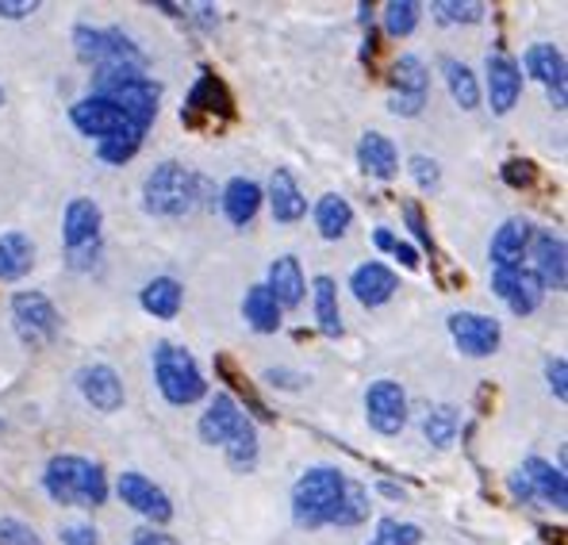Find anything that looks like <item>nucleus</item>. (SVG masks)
I'll list each match as a JSON object with an SVG mask.
<instances>
[{
	"label": "nucleus",
	"mask_w": 568,
	"mask_h": 545,
	"mask_svg": "<svg viewBox=\"0 0 568 545\" xmlns=\"http://www.w3.org/2000/svg\"><path fill=\"white\" fill-rule=\"evenodd\" d=\"M523 97V70L515 58L488 54V104L496 115H507Z\"/></svg>",
	"instance_id": "a211bd4d"
},
{
	"label": "nucleus",
	"mask_w": 568,
	"mask_h": 545,
	"mask_svg": "<svg viewBox=\"0 0 568 545\" xmlns=\"http://www.w3.org/2000/svg\"><path fill=\"white\" fill-rule=\"evenodd\" d=\"M270 208L277 223H296L307 215V196L300 192L296 178L288 170H273L270 178Z\"/></svg>",
	"instance_id": "bb28decb"
},
{
	"label": "nucleus",
	"mask_w": 568,
	"mask_h": 545,
	"mask_svg": "<svg viewBox=\"0 0 568 545\" xmlns=\"http://www.w3.org/2000/svg\"><path fill=\"white\" fill-rule=\"evenodd\" d=\"M223 454H227V465L235 468V473H250V468L257 465V454H262V446H257V431L254 423H246L235 438L223 446Z\"/></svg>",
	"instance_id": "c9c22d12"
},
{
	"label": "nucleus",
	"mask_w": 568,
	"mask_h": 545,
	"mask_svg": "<svg viewBox=\"0 0 568 545\" xmlns=\"http://www.w3.org/2000/svg\"><path fill=\"white\" fill-rule=\"evenodd\" d=\"M262 200H265V189L257 181L231 178L227 184H223L220 204H223V215H227V220L235 223V228H246V223H254V215H257V208H262Z\"/></svg>",
	"instance_id": "b1692460"
},
{
	"label": "nucleus",
	"mask_w": 568,
	"mask_h": 545,
	"mask_svg": "<svg viewBox=\"0 0 568 545\" xmlns=\"http://www.w3.org/2000/svg\"><path fill=\"white\" fill-rule=\"evenodd\" d=\"M200 204H212V184L181 162H162L142 181V208L158 220H181Z\"/></svg>",
	"instance_id": "f257e3e1"
},
{
	"label": "nucleus",
	"mask_w": 568,
	"mask_h": 545,
	"mask_svg": "<svg viewBox=\"0 0 568 545\" xmlns=\"http://www.w3.org/2000/svg\"><path fill=\"white\" fill-rule=\"evenodd\" d=\"M511 496L519 499V503H534V496H530V484H526V476L523 473H511Z\"/></svg>",
	"instance_id": "8fccbe9b"
},
{
	"label": "nucleus",
	"mask_w": 568,
	"mask_h": 545,
	"mask_svg": "<svg viewBox=\"0 0 568 545\" xmlns=\"http://www.w3.org/2000/svg\"><path fill=\"white\" fill-rule=\"evenodd\" d=\"M47 496L62 507H104L108 503V476L97 461L78 454H58L47 461L43 473Z\"/></svg>",
	"instance_id": "f03ea898"
},
{
	"label": "nucleus",
	"mask_w": 568,
	"mask_h": 545,
	"mask_svg": "<svg viewBox=\"0 0 568 545\" xmlns=\"http://www.w3.org/2000/svg\"><path fill=\"white\" fill-rule=\"evenodd\" d=\"M504 181L511 184V189H526V184H534V165L511 158V162H504Z\"/></svg>",
	"instance_id": "37998d69"
},
{
	"label": "nucleus",
	"mask_w": 568,
	"mask_h": 545,
	"mask_svg": "<svg viewBox=\"0 0 568 545\" xmlns=\"http://www.w3.org/2000/svg\"><path fill=\"white\" fill-rule=\"evenodd\" d=\"M442 78H446L449 97H454L457 108H465V112L480 108V81H476V73L469 65L457 62V58H442Z\"/></svg>",
	"instance_id": "7c9ffc66"
},
{
	"label": "nucleus",
	"mask_w": 568,
	"mask_h": 545,
	"mask_svg": "<svg viewBox=\"0 0 568 545\" xmlns=\"http://www.w3.org/2000/svg\"><path fill=\"white\" fill-rule=\"evenodd\" d=\"M423 531L415 523H399V518H381L377 534H373L369 545H419Z\"/></svg>",
	"instance_id": "4c0bfd02"
},
{
	"label": "nucleus",
	"mask_w": 568,
	"mask_h": 545,
	"mask_svg": "<svg viewBox=\"0 0 568 545\" xmlns=\"http://www.w3.org/2000/svg\"><path fill=\"white\" fill-rule=\"evenodd\" d=\"M154 381L158 392L173 407H192L207 396V381L200 373L196 357L185 346H173V342H158L154 346Z\"/></svg>",
	"instance_id": "39448f33"
},
{
	"label": "nucleus",
	"mask_w": 568,
	"mask_h": 545,
	"mask_svg": "<svg viewBox=\"0 0 568 545\" xmlns=\"http://www.w3.org/2000/svg\"><path fill=\"white\" fill-rule=\"evenodd\" d=\"M357 165H362L369 178L377 181H392L399 173V150L396 142L381 131H365L362 142H357Z\"/></svg>",
	"instance_id": "5701e85b"
},
{
	"label": "nucleus",
	"mask_w": 568,
	"mask_h": 545,
	"mask_svg": "<svg viewBox=\"0 0 568 545\" xmlns=\"http://www.w3.org/2000/svg\"><path fill=\"white\" fill-rule=\"evenodd\" d=\"M115 492H120V499L128 503L131 511H139L142 518H150V526H165L173 518V503L165 496L162 488H158L150 476L142 473H123L120 484H115Z\"/></svg>",
	"instance_id": "ddd939ff"
},
{
	"label": "nucleus",
	"mask_w": 568,
	"mask_h": 545,
	"mask_svg": "<svg viewBox=\"0 0 568 545\" xmlns=\"http://www.w3.org/2000/svg\"><path fill=\"white\" fill-rule=\"evenodd\" d=\"M419 16H423V8L415 4V0H392V4H384V31H388L392 39H407L419 28Z\"/></svg>",
	"instance_id": "e433bc0d"
},
{
	"label": "nucleus",
	"mask_w": 568,
	"mask_h": 545,
	"mask_svg": "<svg viewBox=\"0 0 568 545\" xmlns=\"http://www.w3.org/2000/svg\"><path fill=\"white\" fill-rule=\"evenodd\" d=\"M62 542L65 545H100L97 531L85 523H73V526H62Z\"/></svg>",
	"instance_id": "a18cd8bd"
},
{
	"label": "nucleus",
	"mask_w": 568,
	"mask_h": 545,
	"mask_svg": "<svg viewBox=\"0 0 568 545\" xmlns=\"http://www.w3.org/2000/svg\"><path fill=\"white\" fill-rule=\"evenodd\" d=\"M407 170H412V178H415V184H419L423 192H434L442 184V173H438V162H434V158H412V162H407Z\"/></svg>",
	"instance_id": "a19ab883"
},
{
	"label": "nucleus",
	"mask_w": 568,
	"mask_h": 545,
	"mask_svg": "<svg viewBox=\"0 0 568 545\" xmlns=\"http://www.w3.org/2000/svg\"><path fill=\"white\" fill-rule=\"evenodd\" d=\"M131 545H178V538H173V534H165L162 526H139Z\"/></svg>",
	"instance_id": "49530a36"
},
{
	"label": "nucleus",
	"mask_w": 568,
	"mask_h": 545,
	"mask_svg": "<svg viewBox=\"0 0 568 545\" xmlns=\"http://www.w3.org/2000/svg\"><path fill=\"white\" fill-rule=\"evenodd\" d=\"M434 16H438L442 23H480L484 16H488V4H480V0H465V4L442 0V4H434Z\"/></svg>",
	"instance_id": "58836bf2"
},
{
	"label": "nucleus",
	"mask_w": 568,
	"mask_h": 545,
	"mask_svg": "<svg viewBox=\"0 0 568 545\" xmlns=\"http://www.w3.org/2000/svg\"><path fill=\"white\" fill-rule=\"evenodd\" d=\"M93 97H104L128 115L131 123L146 135L150 123L158 115V100H162V85L154 78H146L142 70L131 65H115V70H97L93 73Z\"/></svg>",
	"instance_id": "7ed1b4c3"
},
{
	"label": "nucleus",
	"mask_w": 568,
	"mask_h": 545,
	"mask_svg": "<svg viewBox=\"0 0 568 545\" xmlns=\"http://www.w3.org/2000/svg\"><path fill=\"white\" fill-rule=\"evenodd\" d=\"M312 304H315V319H320V331L327 339H338L342 334V312H338V284L331 276H315L312 284Z\"/></svg>",
	"instance_id": "473e14b6"
},
{
	"label": "nucleus",
	"mask_w": 568,
	"mask_h": 545,
	"mask_svg": "<svg viewBox=\"0 0 568 545\" xmlns=\"http://www.w3.org/2000/svg\"><path fill=\"white\" fill-rule=\"evenodd\" d=\"M404 220H407V228H412L415 239H419L426 250H434L430 231H426V220H423V208L419 204H404Z\"/></svg>",
	"instance_id": "c03bdc74"
},
{
	"label": "nucleus",
	"mask_w": 568,
	"mask_h": 545,
	"mask_svg": "<svg viewBox=\"0 0 568 545\" xmlns=\"http://www.w3.org/2000/svg\"><path fill=\"white\" fill-rule=\"evenodd\" d=\"M519 473L526 476V484H530L534 503H546V507H557V511L568 507V481H565L561 465H549L546 457H526Z\"/></svg>",
	"instance_id": "6ab92c4d"
},
{
	"label": "nucleus",
	"mask_w": 568,
	"mask_h": 545,
	"mask_svg": "<svg viewBox=\"0 0 568 545\" xmlns=\"http://www.w3.org/2000/svg\"><path fill=\"white\" fill-rule=\"evenodd\" d=\"M457 431H462V411H457V407L438 404V407L426 411L423 434H426V442H430V446L449 450V446L457 442Z\"/></svg>",
	"instance_id": "72a5a7b5"
},
{
	"label": "nucleus",
	"mask_w": 568,
	"mask_h": 545,
	"mask_svg": "<svg viewBox=\"0 0 568 545\" xmlns=\"http://www.w3.org/2000/svg\"><path fill=\"white\" fill-rule=\"evenodd\" d=\"M73 50H78V58L93 62L97 70H115V65L142 70L146 65V54L120 28H89V23H78L73 28Z\"/></svg>",
	"instance_id": "423d86ee"
},
{
	"label": "nucleus",
	"mask_w": 568,
	"mask_h": 545,
	"mask_svg": "<svg viewBox=\"0 0 568 545\" xmlns=\"http://www.w3.org/2000/svg\"><path fill=\"white\" fill-rule=\"evenodd\" d=\"M0 104H4V89H0Z\"/></svg>",
	"instance_id": "864d4df0"
},
{
	"label": "nucleus",
	"mask_w": 568,
	"mask_h": 545,
	"mask_svg": "<svg viewBox=\"0 0 568 545\" xmlns=\"http://www.w3.org/2000/svg\"><path fill=\"white\" fill-rule=\"evenodd\" d=\"M388 112L392 115H419L430 100V73H426L423 58L419 54H399L392 62V73H388Z\"/></svg>",
	"instance_id": "6e6552de"
},
{
	"label": "nucleus",
	"mask_w": 568,
	"mask_h": 545,
	"mask_svg": "<svg viewBox=\"0 0 568 545\" xmlns=\"http://www.w3.org/2000/svg\"><path fill=\"white\" fill-rule=\"evenodd\" d=\"M181 300H185V289H181L178 276H154V281H146V289H142L139 304H142V312H150L154 319H178Z\"/></svg>",
	"instance_id": "cd10ccee"
},
{
	"label": "nucleus",
	"mask_w": 568,
	"mask_h": 545,
	"mask_svg": "<svg viewBox=\"0 0 568 545\" xmlns=\"http://www.w3.org/2000/svg\"><path fill=\"white\" fill-rule=\"evenodd\" d=\"M349 223H354V208H349L346 196H338V192H327V196L315 204V228L327 242H338L342 234L349 231Z\"/></svg>",
	"instance_id": "2f4dec72"
},
{
	"label": "nucleus",
	"mask_w": 568,
	"mask_h": 545,
	"mask_svg": "<svg viewBox=\"0 0 568 545\" xmlns=\"http://www.w3.org/2000/svg\"><path fill=\"white\" fill-rule=\"evenodd\" d=\"M242 315H246V323L254 326L257 334H277L281 331V307L265 284H254V289L242 296Z\"/></svg>",
	"instance_id": "c756f323"
},
{
	"label": "nucleus",
	"mask_w": 568,
	"mask_h": 545,
	"mask_svg": "<svg viewBox=\"0 0 568 545\" xmlns=\"http://www.w3.org/2000/svg\"><path fill=\"white\" fill-rule=\"evenodd\" d=\"M530 258H534V276H538L541 289L561 292L568 284V262H565V239L549 231H534L530 242Z\"/></svg>",
	"instance_id": "f3484780"
},
{
	"label": "nucleus",
	"mask_w": 568,
	"mask_h": 545,
	"mask_svg": "<svg viewBox=\"0 0 568 545\" xmlns=\"http://www.w3.org/2000/svg\"><path fill=\"white\" fill-rule=\"evenodd\" d=\"M36 0H0V16L4 20H23V16H31L36 12Z\"/></svg>",
	"instance_id": "de8ad7c7"
},
{
	"label": "nucleus",
	"mask_w": 568,
	"mask_h": 545,
	"mask_svg": "<svg viewBox=\"0 0 568 545\" xmlns=\"http://www.w3.org/2000/svg\"><path fill=\"white\" fill-rule=\"evenodd\" d=\"M530 242H534V223L530 220H507L504 228L491 234V265L496 270H519L523 258L530 254Z\"/></svg>",
	"instance_id": "4be33fe9"
},
{
	"label": "nucleus",
	"mask_w": 568,
	"mask_h": 545,
	"mask_svg": "<svg viewBox=\"0 0 568 545\" xmlns=\"http://www.w3.org/2000/svg\"><path fill=\"white\" fill-rule=\"evenodd\" d=\"M369 511H373L369 492H365L362 484L346 481V492H342L338 507H334L331 526H357V523H365V518H369Z\"/></svg>",
	"instance_id": "f704fd0d"
},
{
	"label": "nucleus",
	"mask_w": 568,
	"mask_h": 545,
	"mask_svg": "<svg viewBox=\"0 0 568 545\" xmlns=\"http://www.w3.org/2000/svg\"><path fill=\"white\" fill-rule=\"evenodd\" d=\"M265 289L273 292V300H277V307H300L304 304V270H300V262L292 254L277 258V262L270 265V281H265Z\"/></svg>",
	"instance_id": "a878e982"
},
{
	"label": "nucleus",
	"mask_w": 568,
	"mask_h": 545,
	"mask_svg": "<svg viewBox=\"0 0 568 545\" xmlns=\"http://www.w3.org/2000/svg\"><path fill=\"white\" fill-rule=\"evenodd\" d=\"M246 423H250V415L239 407V400L231 396V392H215V400L207 404L204 415H200L196 434L207 446H227Z\"/></svg>",
	"instance_id": "4468645a"
},
{
	"label": "nucleus",
	"mask_w": 568,
	"mask_h": 545,
	"mask_svg": "<svg viewBox=\"0 0 568 545\" xmlns=\"http://www.w3.org/2000/svg\"><path fill=\"white\" fill-rule=\"evenodd\" d=\"M373 242H377V250H392V246H396V234L381 228L377 234H373Z\"/></svg>",
	"instance_id": "603ef678"
},
{
	"label": "nucleus",
	"mask_w": 568,
	"mask_h": 545,
	"mask_svg": "<svg viewBox=\"0 0 568 545\" xmlns=\"http://www.w3.org/2000/svg\"><path fill=\"white\" fill-rule=\"evenodd\" d=\"M396 289H399L396 273H392L384 262H365V265H357V270L349 273V292H354V300L362 307L388 304V300L396 296Z\"/></svg>",
	"instance_id": "aec40b11"
},
{
	"label": "nucleus",
	"mask_w": 568,
	"mask_h": 545,
	"mask_svg": "<svg viewBox=\"0 0 568 545\" xmlns=\"http://www.w3.org/2000/svg\"><path fill=\"white\" fill-rule=\"evenodd\" d=\"M78 388H81V396L97 411H104V415L123 407V381L112 365H85L78 373Z\"/></svg>",
	"instance_id": "412c9836"
},
{
	"label": "nucleus",
	"mask_w": 568,
	"mask_h": 545,
	"mask_svg": "<svg viewBox=\"0 0 568 545\" xmlns=\"http://www.w3.org/2000/svg\"><path fill=\"white\" fill-rule=\"evenodd\" d=\"M70 120H73V128H78L81 135L97 139V147H100V142H115V139L142 142V131L135 128V123H131L128 115L112 104V100L93 97V92H89V97H81L78 104L70 108Z\"/></svg>",
	"instance_id": "0eeeda50"
},
{
	"label": "nucleus",
	"mask_w": 568,
	"mask_h": 545,
	"mask_svg": "<svg viewBox=\"0 0 568 545\" xmlns=\"http://www.w3.org/2000/svg\"><path fill=\"white\" fill-rule=\"evenodd\" d=\"M526 73L549 92L554 108H565L568 100V78H565V54L554 43H534L523 58Z\"/></svg>",
	"instance_id": "dca6fc26"
},
{
	"label": "nucleus",
	"mask_w": 568,
	"mask_h": 545,
	"mask_svg": "<svg viewBox=\"0 0 568 545\" xmlns=\"http://www.w3.org/2000/svg\"><path fill=\"white\" fill-rule=\"evenodd\" d=\"M36 265V242L20 231L0 234V281H20Z\"/></svg>",
	"instance_id": "c85d7f7f"
},
{
	"label": "nucleus",
	"mask_w": 568,
	"mask_h": 545,
	"mask_svg": "<svg viewBox=\"0 0 568 545\" xmlns=\"http://www.w3.org/2000/svg\"><path fill=\"white\" fill-rule=\"evenodd\" d=\"M265 381L281 384V388H296V384L304 381V376H292V373H284V369H281V373H277V369H270V373H265Z\"/></svg>",
	"instance_id": "3c124183"
},
{
	"label": "nucleus",
	"mask_w": 568,
	"mask_h": 545,
	"mask_svg": "<svg viewBox=\"0 0 568 545\" xmlns=\"http://www.w3.org/2000/svg\"><path fill=\"white\" fill-rule=\"evenodd\" d=\"M449 334H454L457 350L465 357H491L504 342V326L499 319L480 312H454L449 315Z\"/></svg>",
	"instance_id": "f8f14e48"
},
{
	"label": "nucleus",
	"mask_w": 568,
	"mask_h": 545,
	"mask_svg": "<svg viewBox=\"0 0 568 545\" xmlns=\"http://www.w3.org/2000/svg\"><path fill=\"white\" fill-rule=\"evenodd\" d=\"M392 254H396V258H399V265H407V270H419V250H415L412 242H399V239H396Z\"/></svg>",
	"instance_id": "09e8293b"
},
{
	"label": "nucleus",
	"mask_w": 568,
	"mask_h": 545,
	"mask_svg": "<svg viewBox=\"0 0 568 545\" xmlns=\"http://www.w3.org/2000/svg\"><path fill=\"white\" fill-rule=\"evenodd\" d=\"M12 323H16V334H20L31 350H39V346H50V342L58 339L62 319H58L54 304H50L43 292H16L12 296Z\"/></svg>",
	"instance_id": "1a4fd4ad"
},
{
	"label": "nucleus",
	"mask_w": 568,
	"mask_h": 545,
	"mask_svg": "<svg viewBox=\"0 0 568 545\" xmlns=\"http://www.w3.org/2000/svg\"><path fill=\"white\" fill-rule=\"evenodd\" d=\"M342 492H346V473H338V468H331V465L307 468L296 481V488H292V518H296L300 526H307V531L331 526Z\"/></svg>",
	"instance_id": "20e7f679"
},
{
	"label": "nucleus",
	"mask_w": 568,
	"mask_h": 545,
	"mask_svg": "<svg viewBox=\"0 0 568 545\" xmlns=\"http://www.w3.org/2000/svg\"><path fill=\"white\" fill-rule=\"evenodd\" d=\"M0 545H43V542L20 518H0Z\"/></svg>",
	"instance_id": "ea45409f"
},
{
	"label": "nucleus",
	"mask_w": 568,
	"mask_h": 545,
	"mask_svg": "<svg viewBox=\"0 0 568 545\" xmlns=\"http://www.w3.org/2000/svg\"><path fill=\"white\" fill-rule=\"evenodd\" d=\"M215 112L220 115H231V97L227 89L215 81V73H204V78L192 85L185 108H181V120L189 123H200V115H207V120H215Z\"/></svg>",
	"instance_id": "393cba45"
},
{
	"label": "nucleus",
	"mask_w": 568,
	"mask_h": 545,
	"mask_svg": "<svg viewBox=\"0 0 568 545\" xmlns=\"http://www.w3.org/2000/svg\"><path fill=\"white\" fill-rule=\"evenodd\" d=\"M365 418L384 438L399 434L407 426V392L396 381H373L365 388Z\"/></svg>",
	"instance_id": "9d476101"
},
{
	"label": "nucleus",
	"mask_w": 568,
	"mask_h": 545,
	"mask_svg": "<svg viewBox=\"0 0 568 545\" xmlns=\"http://www.w3.org/2000/svg\"><path fill=\"white\" fill-rule=\"evenodd\" d=\"M491 292H496V296L504 300L515 315H534L541 307V296H546V289L538 284V276L526 270V265H519V270H496L491 273Z\"/></svg>",
	"instance_id": "2eb2a0df"
},
{
	"label": "nucleus",
	"mask_w": 568,
	"mask_h": 545,
	"mask_svg": "<svg viewBox=\"0 0 568 545\" xmlns=\"http://www.w3.org/2000/svg\"><path fill=\"white\" fill-rule=\"evenodd\" d=\"M100 228H104V212H100L97 200L78 196L65 204V220H62V242L70 250V258H81L89 250H100Z\"/></svg>",
	"instance_id": "9b49d317"
},
{
	"label": "nucleus",
	"mask_w": 568,
	"mask_h": 545,
	"mask_svg": "<svg viewBox=\"0 0 568 545\" xmlns=\"http://www.w3.org/2000/svg\"><path fill=\"white\" fill-rule=\"evenodd\" d=\"M546 376H549V392H554V396L565 404V400H568V362H565V357H549Z\"/></svg>",
	"instance_id": "79ce46f5"
}]
</instances>
